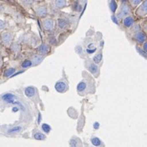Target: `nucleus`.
I'll return each mask as SVG.
<instances>
[{"label": "nucleus", "mask_w": 147, "mask_h": 147, "mask_svg": "<svg viewBox=\"0 0 147 147\" xmlns=\"http://www.w3.org/2000/svg\"><path fill=\"white\" fill-rule=\"evenodd\" d=\"M58 26L61 29H65L69 26V22L65 18H59L58 19Z\"/></svg>", "instance_id": "12"}, {"label": "nucleus", "mask_w": 147, "mask_h": 147, "mask_svg": "<svg viewBox=\"0 0 147 147\" xmlns=\"http://www.w3.org/2000/svg\"><path fill=\"white\" fill-rule=\"evenodd\" d=\"M55 90L59 93H64V92L67 91L68 90V84L66 82H64L63 80H60V81H58V82L55 84Z\"/></svg>", "instance_id": "7"}, {"label": "nucleus", "mask_w": 147, "mask_h": 147, "mask_svg": "<svg viewBox=\"0 0 147 147\" xmlns=\"http://www.w3.org/2000/svg\"><path fill=\"white\" fill-rule=\"evenodd\" d=\"M38 51L42 54V55H45L49 52V46L45 45V44H43L38 47Z\"/></svg>", "instance_id": "17"}, {"label": "nucleus", "mask_w": 147, "mask_h": 147, "mask_svg": "<svg viewBox=\"0 0 147 147\" xmlns=\"http://www.w3.org/2000/svg\"><path fill=\"white\" fill-rule=\"evenodd\" d=\"M80 1L81 3H85V1H86V0H80Z\"/></svg>", "instance_id": "38"}, {"label": "nucleus", "mask_w": 147, "mask_h": 147, "mask_svg": "<svg viewBox=\"0 0 147 147\" xmlns=\"http://www.w3.org/2000/svg\"><path fill=\"white\" fill-rule=\"evenodd\" d=\"M14 73H15V69H13V68H9V69L5 70V72L3 74V76H4V77H10V76H12Z\"/></svg>", "instance_id": "20"}, {"label": "nucleus", "mask_w": 147, "mask_h": 147, "mask_svg": "<svg viewBox=\"0 0 147 147\" xmlns=\"http://www.w3.org/2000/svg\"><path fill=\"white\" fill-rule=\"evenodd\" d=\"M1 64H2V58L0 57V65H1Z\"/></svg>", "instance_id": "39"}, {"label": "nucleus", "mask_w": 147, "mask_h": 147, "mask_svg": "<svg viewBox=\"0 0 147 147\" xmlns=\"http://www.w3.org/2000/svg\"><path fill=\"white\" fill-rule=\"evenodd\" d=\"M43 59H44V56L43 55H35L33 56V58H32V63L33 64H39L42 61H43Z\"/></svg>", "instance_id": "14"}, {"label": "nucleus", "mask_w": 147, "mask_h": 147, "mask_svg": "<svg viewBox=\"0 0 147 147\" xmlns=\"http://www.w3.org/2000/svg\"><path fill=\"white\" fill-rule=\"evenodd\" d=\"M32 2H33V0H24V4H26V5H29V4H31V3H32Z\"/></svg>", "instance_id": "34"}, {"label": "nucleus", "mask_w": 147, "mask_h": 147, "mask_svg": "<svg viewBox=\"0 0 147 147\" xmlns=\"http://www.w3.org/2000/svg\"><path fill=\"white\" fill-rule=\"evenodd\" d=\"M143 29H144V32H145V34L147 35V21L146 22H145L144 24H143Z\"/></svg>", "instance_id": "33"}, {"label": "nucleus", "mask_w": 147, "mask_h": 147, "mask_svg": "<svg viewBox=\"0 0 147 147\" xmlns=\"http://www.w3.org/2000/svg\"><path fill=\"white\" fill-rule=\"evenodd\" d=\"M102 59H103V55H102V52H99L97 55H95V56L93 58V61H94V63H95L96 64H98L100 63L101 60H102Z\"/></svg>", "instance_id": "18"}, {"label": "nucleus", "mask_w": 147, "mask_h": 147, "mask_svg": "<svg viewBox=\"0 0 147 147\" xmlns=\"http://www.w3.org/2000/svg\"><path fill=\"white\" fill-rule=\"evenodd\" d=\"M5 27H6V24H5V22H4L3 20L0 19V30L4 29Z\"/></svg>", "instance_id": "30"}, {"label": "nucleus", "mask_w": 147, "mask_h": 147, "mask_svg": "<svg viewBox=\"0 0 147 147\" xmlns=\"http://www.w3.org/2000/svg\"><path fill=\"white\" fill-rule=\"evenodd\" d=\"M34 137L35 140H45V136L44 135V134H42V133H40V132H37L34 134Z\"/></svg>", "instance_id": "24"}, {"label": "nucleus", "mask_w": 147, "mask_h": 147, "mask_svg": "<svg viewBox=\"0 0 147 147\" xmlns=\"http://www.w3.org/2000/svg\"><path fill=\"white\" fill-rule=\"evenodd\" d=\"M43 28L47 31H51L55 28V21L50 18H45L42 20Z\"/></svg>", "instance_id": "4"}, {"label": "nucleus", "mask_w": 147, "mask_h": 147, "mask_svg": "<svg viewBox=\"0 0 147 147\" xmlns=\"http://www.w3.org/2000/svg\"><path fill=\"white\" fill-rule=\"evenodd\" d=\"M142 49H144V51H146L147 53V40H146L144 43H143V45H142Z\"/></svg>", "instance_id": "32"}, {"label": "nucleus", "mask_w": 147, "mask_h": 147, "mask_svg": "<svg viewBox=\"0 0 147 147\" xmlns=\"http://www.w3.org/2000/svg\"><path fill=\"white\" fill-rule=\"evenodd\" d=\"M136 13L137 16L140 17V18L147 16V0H144L140 4V6L138 7V9L136 11Z\"/></svg>", "instance_id": "3"}, {"label": "nucleus", "mask_w": 147, "mask_h": 147, "mask_svg": "<svg viewBox=\"0 0 147 147\" xmlns=\"http://www.w3.org/2000/svg\"><path fill=\"white\" fill-rule=\"evenodd\" d=\"M95 51H96V47L93 44H90L89 46L87 47V49H86V53L89 54V55L94 54Z\"/></svg>", "instance_id": "19"}, {"label": "nucleus", "mask_w": 147, "mask_h": 147, "mask_svg": "<svg viewBox=\"0 0 147 147\" xmlns=\"http://www.w3.org/2000/svg\"><path fill=\"white\" fill-rule=\"evenodd\" d=\"M136 50L138 51V53L140 55H142L145 59H147V53L146 51H144V49L142 48H140L139 46H136Z\"/></svg>", "instance_id": "25"}, {"label": "nucleus", "mask_w": 147, "mask_h": 147, "mask_svg": "<svg viewBox=\"0 0 147 147\" xmlns=\"http://www.w3.org/2000/svg\"><path fill=\"white\" fill-rule=\"evenodd\" d=\"M120 3H125V2H127V0H119Z\"/></svg>", "instance_id": "37"}, {"label": "nucleus", "mask_w": 147, "mask_h": 147, "mask_svg": "<svg viewBox=\"0 0 147 147\" xmlns=\"http://www.w3.org/2000/svg\"><path fill=\"white\" fill-rule=\"evenodd\" d=\"M32 64H33L32 60H28V59H27V60H24V61L22 63V67H23V68H28V67L31 66Z\"/></svg>", "instance_id": "27"}, {"label": "nucleus", "mask_w": 147, "mask_h": 147, "mask_svg": "<svg viewBox=\"0 0 147 147\" xmlns=\"http://www.w3.org/2000/svg\"><path fill=\"white\" fill-rule=\"evenodd\" d=\"M15 98H16L15 95L13 94H10V93H7L2 96V100L5 102H8V103H13L15 100Z\"/></svg>", "instance_id": "10"}, {"label": "nucleus", "mask_w": 147, "mask_h": 147, "mask_svg": "<svg viewBox=\"0 0 147 147\" xmlns=\"http://www.w3.org/2000/svg\"><path fill=\"white\" fill-rule=\"evenodd\" d=\"M13 39V34L10 32H3L1 34V40L4 45H9Z\"/></svg>", "instance_id": "8"}, {"label": "nucleus", "mask_w": 147, "mask_h": 147, "mask_svg": "<svg viewBox=\"0 0 147 147\" xmlns=\"http://www.w3.org/2000/svg\"><path fill=\"white\" fill-rule=\"evenodd\" d=\"M88 87V83L86 82L85 80H83V81H80L77 84V91L79 92H83L85 91L86 89Z\"/></svg>", "instance_id": "13"}, {"label": "nucleus", "mask_w": 147, "mask_h": 147, "mask_svg": "<svg viewBox=\"0 0 147 147\" xmlns=\"http://www.w3.org/2000/svg\"><path fill=\"white\" fill-rule=\"evenodd\" d=\"M99 126H100V124H99L98 122H95V123L94 124V129H98L99 128Z\"/></svg>", "instance_id": "35"}, {"label": "nucleus", "mask_w": 147, "mask_h": 147, "mask_svg": "<svg viewBox=\"0 0 147 147\" xmlns=\"http://www.w3.org/2000/svg\"><path fill=\"white\" fill-rule=\"evenodd\" d=\"M86 67L87 69L94 76H97L99 74V67L96 65L95 63L94 62H90V61H87L86 62Z\"/></svg>", "instance_id": "5"}, {"label": "nucleus", "mask_w": 147, "mask_h": 147, "mask_svg": "<svg viewBox=\"0 0 147 147\" xmlns=\"http://www.w3.org/2000/svg\"><path fill=\"white\" fill-rule=\"evenodd\" d=\"M22 129L21 126H15V127H13V128L9 129L8 130V133L9 134H14V133H18L20 130Z\"/></svg>", "instance_id": "23"}, {"label": "nucleus", "mask_w": 147, "mask_h": 147, "mask_svg": "<svg viewBox=\"0 0 147 147\" xmlns=\"http://www.w3.org/2000/svg\"><path fill=\"white\" fill-rule=\"evenodd\" d=\"M134 23H135V19L131 15H128L122 19V24L125 28L132 27L134 25Z\"/></svg>", "instance_id": "9"}, {"label": "nucleus", "mask_w": 147, "mask_h": 147, "mask_svg": "<svg viewBox=\"0 0 147 147\" xmlns=\"http://www.w3.org/2000/svg\"><path fill=\"white\" fill-rule=\"evenodd\" d=\"M130 8H131L130 5L127 2L121 3L119 10H118V13L116 14L117 19H123L125 17L129 15V13H130Z\"/></svg>", "instance_id": "2"}, {"label": "nucleus", "mask_w": 147, "mask_h": 147, "mask_svg": "<svg viewBox=\"0 0 147 147\" xmlns=\"http://www.w3.org/2000/svg\"><path fill=\"white\" fill-rule=\"evenodd\" d=\"M132 31H134L132 38L133 39L138 43V44H143L147 38V35L145 34L144 31L141 30V28L140 27V25H136V26H132Z\"/></svg>", "instance_id": "1"}, {"label": "nucleus", "mask_w": 147, "mask_h": 147, "mask_svg": "<svg viewBox=\"0 0 147 147\" xmlns=\"http://www.w3.org/2000/svg\"><path fill=\"white\" fill-rule=\"evenodd\" d=\"M117 3L115 0H110V10L113 12V13H115L116 10H117Z\"/></svg>", "instance_id": "21"}, {"label": "nucleus", "mask_w": 147, "mask_h": 147, "mask_svg": "<svg viewBox=\"0 0 147 147\" xmlns=\"http://www.w3.org/2000/svg\"><path fill=\"white\" fill-rule=\"evenodd\" d=\"M78 145H79V140H76V139L73 138L69 140L70 147H78Z\"/></svg>", "instance_id": "26"}, {"label": "nucleus", "mask_w": 147, "mask_h": 147, "mask_svg": "<svg viewBox=\"0 0 147 147\" xmlns=\"http://www.w3.org/2000/svg\"><path fill=\"white\" fill-rule=\"evenodd\" d=\"M42 129L45 132V133H49L50 129H51V127L48 125V124H43L42 125Z\"/></svg>", "instance_id": "28"}, {"label": "nucleus", "mask_w": 147, "mask_h": 147, "mask_svg": "<svg viewBox=\"0 0 147 147\" xmlns=\"http://www.w3.org/2000/svg\"><path fill=\"white\" fill-rule=\"evenodd\" d=\"M91 143L93 144V146H96V147L100 146L101 144H102V143H101V140L98 137L92 138Z\"/></svg>", "instance_id": "22"}, {"label": "nucleus", "mask_w": 147, "mask_h": 147, "mask_svg": "<svg viewBox=\"0 0 147 147\" xmlns=\"http://www.w3.org/2000/svg\"><path fill=\"white\" fill-rule=\"evenodd\" d=\"M54 4L57 9H64L68 5L67 0H54Z\"/></svg>", "instance_id": "11"}, {"label": "nucleus", "mask_w": 147, "mask_h": 147, "mask_svg": "<svg viewBox=\"0 0 147 147\" xmlns=\"http://www.w3.org/2000/svg\"><path fill=\"white\" fill-rule=\"evenodd\" d=\"M35 92H36L35 89L32 86H28L27 88H25V90H24V93L28 97H33L35 94Z\"/></svg>", "instance_id": "15"}, {"label": "nucleus", "mask_w": 147, "mask_h": 147, "mask_svg": "<svg viewBox=\"0 0 147 147\" xmlns=\"http://www.w3.org/2000/svg\"><path fill=\"white\" fill-rule=\"evenodd\" d=\"M11 49H12V50L13 51H14V52H18L19 51V49H20V46L17 45V44H14V45H13L12 47H11Z\"/></svg>", "instance_id": "29"}, {"label": "nucleus", "mask_w": 147, "mask_h": 147, "mask_svg": "<svg viewBox=\"0 0 147 147\" xmlns=\"http://www.w3.org/2000/svg\"><path fill=\"white\" fill-rule=\"evenodd\" d=\"M76 50H77L76 52H77L78 54H80V55H81V54H82L83 49L80 46H77V47H76Z\"/></svg>", "instance_id": "31"}, {"label": "nucleus", "mask_w": 147, "mask_h": 147, "mask_svg": "<svg viewBox=\"0 0 147 147\" xmlns=\"http://www.w3.org/2000/svg\"><path fill=\"white\" fill-rule=\"evenodd\" d=\"M3 10V6H2V5L0 4V12H2Z\"/></svg>", "instance_id": "36"}, {"label": "nucleus", "mask_w": 147, "mask_h": 147, "mask_svg": "<svg viewBox=\"0 0 147 147\" xmlns=\"http://www.w3.org/2000/svg\"><path fill=\"white\" fill-rule=\"evenodd\" d=\"M35 13L38 17L45 18L48 14V9L45 5H38L35 7Z\"/></svg>", "instance_id": "6"}, {"label": "nucleus", "mask_w": 147, "mask_h": 147, "mask_svg": "<svg viewBox=\"0 0 147 147\" xmlns=\"http://www.w3.org/2000/svg\"><path fill=\"white\" fill-rule=\"evenodd\" d=\"M129 2V5H130V7H132V8H136L137 6H139L144 0H127Z\"/></svg>", "instance_id": "16"}]
</instances>
